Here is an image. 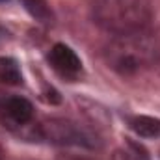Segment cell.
<instances>
[{
  "instance_id": "obj_1",
  "label": "cell",
  "mask_w": 160,
  "mask_h": 160,
  "mask_svg": "<svg viewBox=\"0 0 160 160\" xmlns=\"http://www.w3.org/2000/svg\"><path fill=\"white\" fill-rule=\"evenodd\" d=\"M108 65L123 77L136 75L160 62V43L147 30L116 36L106 47Z\"/></svg>"
},
{
  "instance_id": "obj_2",
  "label": "cell",
  "mask_w": 160,
  "mask_h": 160,
  "mask_svg": "<svg viewBox=\"0 0 160 160\" xmlns=\"http://www.w3.org/2000/svg\"><path fill=\"white\" fill-rule=\"evenodd\" d=\"M91 15L102 30L125 36L147 30L153 9L149 0H93Z\"/></svg>"
},
{
  "instance_id": "obj_3",
  "label": "cell",
  "mask_w": 160,
  "mask_h": 160,
  "mask_svg": "<svg viewBox=\"0 0 160 160\" xmlns=\"http://www.w3.org/2000/svg\"><path fill=\"white\" fill-rule=\"evenodd\" d=\"M41 136L52 143L60 145H82V147H95L97 138L88 132L78 123L69 119H48L41 123Z\"/></svg>"
},
{
  "instance_id": "obj_4",
  "label": "cell",
  "mask_w": 160,
  "mask_h": 160,
  "mask_svg": "<svg viewBox=\"0 0 160 160\" xmlns=\"http://www.w3.org/2000/svg\"><path fill=\"white\" fill-rule=\"evenodd\" d=\"M0 116L8 127H21L26 125L34 116L32 102L24 97H8L0 101Z\"/></svg>"
},
{
  "instance_id": "obj_5",
  "label": "cell",
  "mask_w": 160,
  "mask_h": 160,
  "mask_svg": "<svg viewBox=\"0 0 160 160\" xmlns=\"http://www.w3.org/2000/svg\"><path fill=\"white\" fill-rule=\"evenodd\" d=\"M48 62L62 75H77L82 69V63H80V58L77 56V52L63 43H58L50 48Z\"/></svg>"
},
{
  "instance_id": "obj_6",
  "label": "cell",
  "mask_w": 160,
  "mask_h": 160,
  "mask_svg": "<svg viewBox=\"0 0 160 160\" xmlns=\"http://www.w3.org/2000/svg\"><path fill=\"white\" fill-rule=\"evenodd\" d=\"M128 125L142 138H151V140L160 138V119H157V118H151V116H134V118L128 119Z\"/></svg>"
},
{
  "instance_id": "obj_7",
  "label": "cell",
  "mask_w": 160,
  "mask_h": 160,
  "mask_svg": "<svg viewBox=\"0 0 160 160\" xmlns=\"http://www.w3.org/2000/svg\"><path fill=\"white\" fill-rule=\"evenodd\" d=\"M0 82L8 86H19L22 82V75L19 69V63L13 58L0 56Z\"/></svg>"
},
{
  "instance_id": "obj_8",
  "label": "cell",
  "mask_w": 160,
  "mask_h": 160,
  "mask_svg": "<svg viewBox=\"0 0 160 160\" xmlns=\"http://www.w3.org/2000/svg\"><path fill=\"white\" fill-rule=\"evenodd\" d=\"M22 4L34 19H38L41 22H50L52 13H50V8H48L47 0H22Z\"/></svg>"
},
{
  "instance_id": "obj_9",
  "label": "cell",
  "mask_w": 160,
  "mask_h": 160,
  "mask_svg": "<svg viewBox=\"0 0 160 160\" xmlns=\"http://www.w3.org/2000/svg\"><path fill=\"white\" fill-rule=\"evenodd\" d=\"M116 160H147L145 155H134V153H118Z\"/></svg>"
},
{
  "instance_id": "obj_10",
  "label": "cell",
  "mask_w": 160,
  "mask_h": 160,
  "mask_svg": "<svg viewBox=\"0 0 160 160\" xmlns=\"http://www.w3.org/2000/svg\"><path fill=\"white\" fill-rule=\"evenodd\" d=\"M0 2H6V0H0Z\"/></svg>"
}]
</instances>
